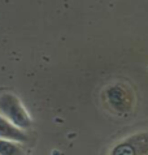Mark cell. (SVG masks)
Instances as JSON below:
<instances>
[{"label": "cell", "mask_w": 148, "mask_h": 155, "mask_svg": "<svg viewBox=\"0 0 148 155\" xmlns=\"http://www.w3.org/2000/svg\"><path fill=\"white\" fill-rule=\"evenodd\" d=\"M104 101L117 114H127L133 108V93L124 84H113L104 91Z\"/></svg>", "instance_id": "obj_2"}, {"label": "cell", "mask_w": 148, "mask_h": 155, "mask_svg": "<svg viewBox=\"0 0 148 155\" xmlns=\"http://www.w3.org/2000/svg\"><path fill=\"white\" fill-rule=\"evenodd\" d=\"M109 155H148V130L120 141L112 147Z\"/></svg>", "instance_id": "obj_3"}, {"label": "cell", "mask_w": 148, "mask_h": 155, "mask_svg": "<svg viewBox=\"0 0 148 155\" xmlns=\"http://www.w3.org/2000/svg\"><path fill=\"white\" fill-rule=\"evenodd\" d=\"M0 115L20 129H26L31 125V120L25 107L12 93H3L0 95Z\"/></svg>", "instance_id": "obj_1"}, {"label": "cell", "mask_w": 148, "mask_h": 155, "mask_svg": "<svg viewBox=\"0 0 148 155\" xmlns=\"http://www.w3.org/2000/svg\"><path fill=\"white\" fill-rule=\"evenodd\" d=\"M0 155H25V151L14 141L0 138Z\"/></svg>", "instance_id": "obj_5"}, {"label": "cell", "mask_w": 148, "mask_h": 155, "mask_svg": "<svg viewBox=\"0 0 148 155\" xmlns=\"http://www.w3.org/2000/svg\"><path fill=\"white\" fill-rule=\"evenodd\" d=\"M0 138L14 142H25L27 140V136L20 128L13 125L3 115H0Z\"/></svg>", "instance_id": "obj_4"}]
</instances>
